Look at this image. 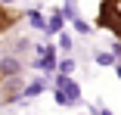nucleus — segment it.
Segmentation results:
<instances>
[{"instance_id":"obj_3","label":"nucleus","mask_w":121,"mask_h":115,"mask_svg":"<svg viewBox=\"0 0 121 115\" xmlns=\"http://www.w3.org/2000/svg\"><path fill=\"white\" fill-rule=\"evenodd\" d=\"M0 84H3V75H0Z\"/></svg>"},{"instance_id":"obj_2","label":"nucleus","mask_w":121,"mask_h":115,"mask_svg":"<svg viewBox=\"0 0 121 115\" xmlns=\"http://www.w3.org/2000/svg\"><path fill=\"white\" fill-rule=\"evenodd\" d=\"M19 19H22V13H19V9H9V6L0 3V34H6L13 25H19Z\"/></svg>"},{"instance_id":"obj_1","label":"nucleus","mask_w":121,"mask_h":115,"mask_svg":"<svg viewBox=\"0 0 121 115\" xmlns=\"http://www.w3.org/2000/svg\"><path fill=\"white\" fill-rule=\"evenodd\" d=\"M96 28H106V31H112L121 40V0H99Z\"/></svg>"}]
</instances>
